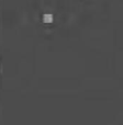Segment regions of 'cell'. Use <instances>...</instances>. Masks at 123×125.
Wrapping results in <instances>:
<instances>
[{"label":"cell","instance_id":"6da1fadb","mask_svg":"<svg viewBox=\"0 0 123 125\" xmlns=\"http://www.w3.org/2000/svg\"><path fill=\"white\" fill-rule=\"evenodd\" d=\"M43 22H45V23H52L53 22V15L50 14V13L44 14L43 15Z\"/></svg>","mask_w":123,"mask_h":125}]
</instances>
